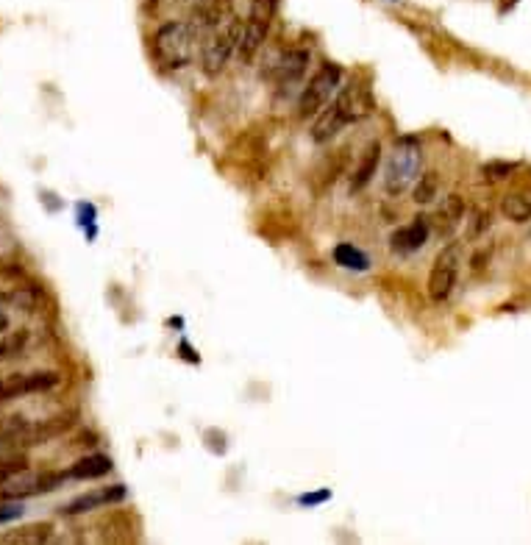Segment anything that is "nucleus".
Wrapping results in <instances>:
<instances>
[{
  "mask_svg": "<svg viewBox=\"0 0 531 545\" xmlns=\"http://www.w3.org/2000/svg\"><path fill=\"white\" fill-rule=\"evenodd\" d=\"M373 112V95L362 81H348L337 89V98L326 103V109L315 117L309 137L315 145H326L348 126L362 123Z\"/></svg>",
  "mask_w": 531,
  "mask_h": 545,
  "instance_id": "1",
  "label": "nucleus"
},
{
  "mask_svg": "<svg viewBox=\"0 0 531 545\" xmlns=\"http://www.w3.org/2000/svg\"><path fill=\"white\" fill-rule=\"evenodd\" d=\"M195 51V31L190 23H178L170 20L159 31L153 34V56L156 62L167 67V70H181L187 67Z\"/></svg>",
  "mask_w": 531,
  "mask_h": 545,
  "instance_id": "2",
  "label": "nucleus"
},
{
  "mask_svg": "<svg viewBox=\"0 0 531 545\" xmlns=\"http://www.w3.org/2000/svg\"><path fill=\"white\" fill-rule=\"evenodd\" d=\"M420 167H423V151H420L418 140L406 137V140L395 142L387 167H384V190L390 195H401L409 187H415L420 178Z\"/></svg>",
  "mask_w": 531,
  "mask_h": 545,
  "instance_id": "3",
  "label": "nucleus"
},
{
  "mask_svg": "<svg viewBox=\"0 0 531 545\" xmlns=\"http://www.w3.org/2000/svg\"><path fill=\"white\" fill-rule=\"evenodd\" d=\"M242 26H245V20L237 17V14H231L226 23H220V26L209 34V39L203 42L201 64L206 76L223 73V67L228 64V59L237 53V45H240L242 37Z\"/></svg>",
  "mask_w": 531,
  "mask_h": 545,
  "instance_id": "4",
  "label": "nucleus"
},
{
  "mask_svg": "<svg viewBox=\"0 0 531 545\" xmlns=\"http://www.w3.org/2000/svg\"><path fill=\"white\" fill-rule=\"evenodd\" d=\"M342 81V67L334 62H323L317 67V73L309 78V84L301 92V101H298V115L309 120V117H317L326 103L334 98V92L340 89Z\"/></svg>",
  "mask_w": 531,
  "mask_h": 545,
  "instance_id": "5",
  "label": "nucleus"
},
{
  "mask_svg": "<svg viewBox=\"0 0 531 545\" xmlns=\"http://www.w3.org/2000/svg\"><path fill=\"white\" fill-rule=\"evenodd\" d=\"M465 262V248L462 242H448L443 251L437 254L429 273V298L434 304H445L454 292L459 281V270Z\"/></svg>",
  "mask_w": 531,
  "mask_h": 545,
  "instance_id": "6",
  "label": "nucleus"
},
{
  "mask_svg": "<svg viewBox=\"0 0 531 545\" xmlns=\"http://www.w3.org/2000/svg\"><path fill=\"white\" fill-rule=\"evenodd\" d=\"M70 479V473H17L14 479L3 484L0 490V501H23V498H31V495L53 493L59 490L64 482Z\"/></svg>",
  "mask_w": 531,
  "mask_h": 545,
  "instance_id": "7",
  "label": "nucleus"
},
{
  "mask_svg": "<svg viewBox=\"0 0 531 545\" xmlns=\"http://www.w3.org/2000/svg\"><path fill=\"white\" fill-rule=\"evenodd\" d=\"M62 381L59 373L53 370H37V373H14L0 381V401H12V398H23V395L48 393Z\"/></svg>",
  "mask_w": 531,
  "mask_h": 545,
  "instance_id": "8",
  "label": "nucleus"
},
{
  "mask_svg": "<svg viewBox=\"0 0 531 545\" xmlns=\"http://www.w3.org/2000/svg\"><path fill=\"white\" fill-rule=\"evenodd\" d=\"M126 498V487L123 484H114V487H98L92 493H84L73 498L70 504H64V515H84V512H92L98 507H109V504H120Z\"/></svg>",
  "mask_w": 531,
  "mask_h": 545,
  "instance_id": "9",
  "label": "nucleus"
},
{
  "mask_svg": "<svg viewBox=\"0 0 531 545\" xmlns=\"http://www.w3.org/2000/svg\"><path fill=\"white\" fill-rule=\"evenodd\" d=\"M429 231V217H415L412 223H406L404 229H398L392 234L390 248L395 254H415V251H420L426 245Z\"/></svg>",
  "mask_w": 531,
  "mask_h": 545,
  "instance_id": "10",
  "label": "nucleus"
},
{
  "mask_svg": "<svg viewBox=\"0 0 531 545\" xmlns=\"http://www.w3.org/2000/svg\"><path fill=\"white\" fill-rule=\"evenodd\" d=\"M306 67H309V53L287 51V53H281L279 59L273 62V67L267 70V76L273 78L276 84H281V87H287V84H295V81H301V78H304Z\"/></svg>",
  "mask_w": 531,
  "mask_h": 545,
  "instance_id": "11",
  "label": "nucleus"
},
{
  "mask_svg": "<svg viewBox=\"0 0 531 545\" xmlns=\"http://www.w3.org/2000/svg\"><path fill=\"white\" fill-rule=\"evenodd\" d=\"M234 14V6H231V0H201V6L195 9V23H192V31H195V37L198 34H212L220 23H226L228 17Z\"/></svg>",
  "mask_w": 531,
  "mask_h": 545,
  "instance_id": "12",
  "label": "nucleus"
},
{
  "mask_svg": "<svg viewBox=\"0 0 531 545\" xmlns=\"http://www.w3.org/2000/svg\"><path fill=\"white\" fill-rule=\"evenodd\" d=\"M267 31H270V23H262V20H256V17H248V20H245L240 45H237V59H240V62L245 64L253 62V56L262 51V45H265Z\"/></svg>",
  "mask_w": 531,
  "mask_h": 545,
  "instance_id": "13",
  "label": "nucleus"
},
{
  "mask_svg": "<svg viewBox=\"0 0 531 545\" xmlns=\"http://www.w3.org/2000/svg\"><path fill=\"white\" fill-rule=\"evenodd\" d=\"M379 159L381 145L379 142H370L367 151L362 153V159H359V165H356L354 176H351V192H362L373 178L379 176Z\"/></svg>",
  "mask_w": 531,
  "mask_h": 545,
  "instance_id": "14",
  "label": "nucleus"
},
{
  "mask_svg": "<svg viewBox=\"0 0 531 545\" xmlns=\"http://www.w3.org/2000/svg\"><path fill=\"white\" fill-rule=\"evenodd\" d=\"M501 212L506 220H515V223H526L531 220V187L518 192H509L501 203Z\"/></svg>",
  "mask_w": 531,
  "mask_h": 545,
  "instance_id": "15",
  "label": "nucleus"
},
{
  "mask_svg": "<svg viewBox=\"0 0 531 545\" xmlns=\"http://www.w3.org/2000/svg\"><path fill=\"white\" fill-rule=\"evenodd\" d=\"M109 470H112V459L103 454H92V457L78 459L67 473H70V479H101Z\"/></svg>",
  "mask_w": 531,
  "mask_h": 545,
  "instance_id": "16",
  "label": "nucleus"
},
{
  "mask_svg": "<svg viewBox=\"0 0 531 545\" xmlns=\"http://www.w3.org/2000/svg\"><path fill=\"white\" fill-rule=\"evenodd\" d=\"M334 262L340 267H348V270H367L370 267V259L356 245H348V242L334 248Z\"/></svg>",
  "mask_w": 531,
  "mask_h": 545,
  "instance_id": "17",
  "label": "nucleus"
},
{
  "mask_svg": "<svg viewBox=\"0 0 531 545\" xmlns=\"http://www.w3.org/2000/svg\"><path fill=\"white\" fill-rule=\"evenodd\" d=\"M28 343V334L26 331H17V334H6L3 340H0V362H9L17 354H23V348Z\"/></svg>",
  "mask_w": 531,
  "mask_h": 545,
  "instance_id": "18",
  "label": "nucleus"
},
{
  "mask_svg": "<svg viewBox=\"0 0 531 545\" xmlns=\"http://www.w3.org/2000/svg\"><path fill=\"white\" fill-rule=\"evenodd\" d=\"M437 192H440V181L434 173H423L420 181H415V203H431L437 198Z\"/></svg>",
  "mask_w": 531,
  "mask_h": 545,
  "instance_id": "19",
  "label": "nucleus"
},
{
  "mask_svg": "<svg viewBox=\"0 0 531 545\" xmlns=\"http://www.w3.org/2000/svg\"><path fill=\"white\" fill-rule=\"evenodd\" d=\"M26 470V459L23 457H9V459H0V487L14 479L17 473H23Z\"/></svg>",
  "mask_w": 531,
  "mask_h": 545,
  "instance_id": "20",
  "label": "nucleus"
},
{
  "mask_svg": "<svg viewBox=\"0 0 531 545\" xmlns=\"http://www.w3.org/2000/svg\"><path fill=\"white\" fill-rule=\"evenodd\" d=\"M518 170L515 162H490V165H484V176L493 178V181H501V178L512 176Z\"/></svg>",
  "mask_w": 531,
  "mask_h": 545,
  "instance_id": "21",
  "label": "nucleus"
},
{
  "mask_svg": "<svg viewBox=\"0 0 531 545\" xmlns=\"http://www.w3.org/2000/svg\"><path fill=\"white\" fill-rule=\"evenodd\" d=\"M20 515H23V507H20V504H6V507H0V523L17 520Z\"/></svg>",
  "mask_w": 531,
  "mask_h": 545,
  "instance_id": "22",
  "label": "nucleus"
},
{
  "mask_svg": "<svg viewBox=\"0 0 531 545\" xmlns=\"http://www.w3.org/2000/svg\"><path fill=\"white\" fill-rule=\"evenodd\" d=\"M329 498V493H320V495H306L304 504H317V501H326Z\"/></svg>",
  "mask_w": 531,
  "mask_h": 545,
  "instance_id": "23",
  "label": "nucleus"
},
{
  "mask_svg": "<svg viewBox=\"0 0 531 545\" xmlns=\"http://www.w3.org/2000/svg\"><path fill=\"white\" fill-rule=\"evenodd\" d=\"M6 329H9V317L0 312V334H3V331H6Z\"/></svg>",
  "mask_w": 531,
  "mask_h": 545,
  "instance_id": "24",
  "label": "nucleus"
},
{
  "mask_svg": "<svg viewBox=\"0 0 531 545\" xmlns=\"http://www.w3.org/2000/svg\"><path fill=\"white\" fill-rule=\"evenodd\" d=\"M0 304H3V295H0Z\"/></svg>",
  "mask_w": 531,
  "mask_h": 545,
  "instance_id": "25",
  "label": "nucleus"
}]
</instances>
